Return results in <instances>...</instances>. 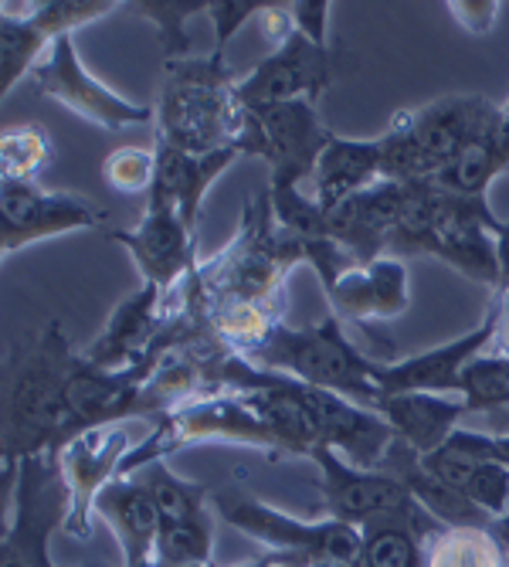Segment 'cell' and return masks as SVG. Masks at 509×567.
Returning <instances> with one entry per match:
<instances>
[{
  "label": "cell",
  "instance_id": "cell-21",
  "mask_svg": "<svg viewBox=\"0 0 509 567\" xmlns=\"http://www.w3.org/2000/svg\"><path fill=\"white\" fill-rule=\"evenodd\" d=\"M333 313L356 327L371 320H394L407 313L412 296H407V266L404 259L384 255L371 266H353L340 276V282L326 292Z\"/></svg>",
  "mask_w": 509,
  "mask_h": 567
},
{
  "label": "cell",
  "instance_id": "cell-23",
  "mask_svg": "<svg viewBox=\"0 0 509 567\" xmlns=\"http://www.w3.org/2000/svg\"><path fill=\"white\" fill-rule=\"evenodd\" d=\"M153 150H157V177H153V187L146 197L174 204L180 218L190 228H197L204 194H208V187L241 157V150L228 146V150H215V153H187L160 136Z\"/></svg>",
  "mask_w": 509,
  "mask_h": 567
},
{
  "label": "cell",
  "instance_id": "cell-35",
  "mask_svg": "<svg viewBox=\"0 0 509 567\" xmlns=\"http://www.w3.org/2000/svg\"><path fill=\"white\" fill-rule=\"evenodd\" d=\"M102 177L120 194H149L153 177H157V150L120 146L102 161Z\"/></svg>",
  "mask_w": 509,
  "mask_h": 567
},
{
  "label": "cell",
  "instance_id": "cell-38",
  "mask_svg": "<svg viewBox=\"0 0 509 567\" xmlns=\"http://www.w3.org/2000/svg\"><path fill=\"white\" fill-rule=\"evenodd\" d=\"M330 0H299L292 4V24L310 41L326 48V28H330Z\"/></svg>",
  "mask_w": 509,
  "mask_h": 567
},
{
  "label": "cell",
  "instance_id": "cell-9",
  "mask_svg": "<svg viewBox=\"0 0 509 567\" xmlns=\"http://www.w3.org/2000/svg\"><path fill=\"white\" fill-rule=\"evenodd\" d=\"M221 520L262 544L272 554H285L295 567L316 564H350L361 557V530L336 520H295L289 513L254 499L248 493H215L211 496Z\"/></svg>",
  "mask_w": 509,
  "mask_h": 567
},
{
  "label": "cell",
  "instance_id": "cell-8",
  "mask_svg": "<svg viewBox=\"0 0 509 567\" xmlns=\"http://www.w3.org/2000/svg\"><path fill=\"white\" fill-rule=\"evenodd\" d=\"M197 442H228L259 449L266 455H289L285 442L262 422V415H254L241 401V394H211L187 401L177 411H170V415H164L157 429L129 449L120 476L129 480L133 470H146L153 462H164L167 455Z\"/></svg>",
  "mask_w": 509,
  "mask_h": 567
},
{
  "label": "cell",
  "instance_id": "cell-1",
  "mask_svg": "<svg viewBox=\"0 0 509 567\" xmlns=\"http://www.w3.org/2000/svg\"><path fill=\"white\" fill-rule=\"evenodd\" d=\"M299 262L302 251L279 228L266 187L259 194H248L231 241L208 255V259H200L197 272L184 282V289L204 309L241 306L272 320H285V279Z\"/></svg>",
  "mask_w": 509,
  "mask_h": 567
},
{
  "label": "cell",
  "instance_id": "cell-36",
  "mask_svg": "<svg viewBox=\"0 0 509 567\" xmlns=\"http://www.w3.org/2000/svg\"><path fill=\"white\" fill-rule=\"evenodd\" d=\"M269 8H272V0H211L208 18L215 24V51L225 55V48L235 38V31L251 18H262Z\"/></svg>",
  "mask_w": 509,
  "mask_h": 567
},
{
  "label": "cell",
  "instance_id": "cell-40",
  "mask_svg": "<svg viewBox=\"0 0 509 567\" xmlns=\"http://www.w3.org/2000/svg\"><path fill=\"white\" fill-rule=\"evenodd\" d=\"M496 259H499V289H509V221H502V228L496 231Z\"/></svg>",
  "mask_w": 509,
  "mask_h": 567
},
{
  "label": "cell",
  "instance_id": "cell-25",
  "mask_svg": "<svg viewBox=\"0 0 509 567\" xmlns=\"http://www.w3.org/2000/svg\"><path fill=\"white\" fill-rule=\"evenodd\" d=\"M377 470L397 476L442 527H489L492 524L489 513H482L466 493H458L442 476H435L425 466V458L401 439H394V445L387 449V455Z\"/></svg>",
  "mask_w": 509,
  "mask_h": 567
},
{
  "label": "cell",
  "instance_id": "cell-16",
  "mask_svg": "<svg viewBox=\"0 0 509 567\" xmlns=\"http://www.w3.org/2000/svg\"><path fill=\"white\" fill-rule=\"evenodd\" d=\"M123 245L143 276V282L157 286L167 299L197 272V228H190L180 212L167 200L146 197L143 221L133 231H110Z\"/></svg>",
  "mask_w": 509,
  "mask_h": 567
},
{
  "label": "cell",
  "instance_id": "cell-41",
  "mask_svg": "<svg viewBox=\"0 0 509 567\" xmlns=\"http://www.w3.org/2000/svg\"><path fill=\"white\" fill-rule=\"evenodd\" d=\"M486 419V432H496V435H509V408H499V411H489Z\"/></svg>",
  "mask_w": 509,
  "mask_h": 567
},
{
  "label": "cell",
  "instance_id": "cell-34",
  "mask_svg": "<svg viewBox=\"0 0 509 567\" xmlns=\"http://www.w3.org/2000/svg\"><path fill=\"white\" fill-rule=\"evenodd\" d=\"M51 161V140L41 126L21 123L0 136V181H38Z\"/></svg>",
  "mask_w": 509,
  "mask_h": 567
},
{
  "label": "cell",
  "instance_id": "cell-11",
  "mask_svg": "<svg viewBox=\"0 0 509 567\" xmlns=\"http://www.w3.org/2000/svg\"><path fill=\"white\" fill-rule=\"evenodd\" d=\"M330 140L333 130L323 126L313 102L299 99L266 110H248L241 153L269 164V187H302L305 181H313Z\"/></svg>",
  "mask_w": 509,
  "mask_h": 567
},
{
  "label": "cell",
  "instance_id": "cell-24",
  "mask_svg": "<svg viewBox=\"0 0 509 567\" xmlns=\"http://www.w3.org/2000/svg\"><path fill=\"white\" fill-rule=\"evenodd\" d=\"M95 513L123 547V567H167L160 560V513L136 480H113L95 499Z\"/></svg>",
  "mask_w": 509,
  "mask_h": 567
},
{
  "label": "cell",
  "instance_id": "cell-29",
  "mask_svg": "<svg viewBox=\"0 0 509 567\" xmlns=\"http://www.w3.org/2000/svg\"><path fill=\"white\" fill-rule=\"evenodd\" d=\"M425 567H509L502 540L489 527H442L425 540Z\"/></svg>",
  "mask_w": 509,
  "mask_h": 567
},
{
  "label": "cell",
  "instance_id": "cell-17",
  "mask_svg": "<svg viewBox=\"0 0 509 567\" xmlns=\"http://www.w3.org/2000/svg\"><path fill=\"white\" fill-rule=\"evenodd\" d=\"M136 442L129 439L126 425H106V429H89L75 435L62 449V473L72 493V513L65 524V537L89 540L92 537V517H95V499L113 480H120L123 458L129 455Z\"/></svg>",
  "mask_w": 509,
  "mask_h": 567
},
{
  "label": "cell",
  "instance_id": "cell-42",
  "mask_svg": "<svg viewBox=\"0 0 509 567\" xmlns=\"http://www.w3.org/2000/svg\"><path fill=\"white\" fill-rule=\"evenodd\" d=\"M499 113H502V116L509 120V99H506V102H502V106H499Z\"/></svg>",
  "mask_w": 509,
  "mask_h": 567
},
{
  "label": "cell",
  "instance_id": "cell-3",
  "mask_svg": "<svg viewBox=\"0 0 509 567\" xmlns=\"http://www.w3.org/2000/svg\"><path fill=\"white\" fill-rule=\"evenodd\" d=\"M502 221L492 215L486 197L455 194L442 184H407L404 215L391 235L387 255H432L458 269L466 279L499 289L496 231Z\"/></svg>",
  "mask_w": 509,
  "mask_h": 567
},
{
  "label": "cell",
  "instance_id": "cell-31",
  "mask_svg": "<svg viewBox=\"0 0 509 567\" xmlns=\"http://www.w3.org/2000/svg\"><path fill=\"white\" fill-rule=\"evenodd\" d=\"M136 18L157 24L160 31V48L164 59L177 62L190 55V34H187V21L197 14H208L211 0H136V4H126Z\"/></svg>",
  "mask_w": 509,
  "mask_h": 567
},
{
  "label": "cell",
  "instance_id": "cell-30",
  "mask_svg": "<svg viewBox=\"0 0 509 567\" xmlns=\"http://www.w3.org/2000/svg\"><path fill=\"white\" fill-rule=\"evenodd\" d=\"M428 534L407 520H377L361 527L356 567H425Z\"/></svg>",
  "mask_w": 509,
  "mask_h": 567
},
{
  "label": "cell",
  "instance_id": "cell-37",
  "mask_svg": "<svg viewBox=\"0 0 509 567\" xmlns=\"http://www.w3.org/2000/svg\"><path fill=\"white\" fill-rule=\"evenodd\" d=\"M499 8L496 0H451L448 4V14L455 18L458 28H466L469 34H489L496 18H499Z\"/></svg>",
  "mask_w": 509,
  "mask_h": 567
},
{
  "label": "cell",
  "instance_id": "cell-13",
  "mask_svg": "<svg viewBox=\"0 0 509 567\" xmlns=\"http://www.w3.org/2000/svg\"><path fill=\"white\" fill-rule=\"evenodd\" d=\"M31 82L44 99L62 102L65 110H72L75 116H82L102 130H129V126H146L149 120H157L149 106H139V102H129L102 85L82 65L72 38H62L51 44L41 65L31 72Z\"/></svg>",
  "mask_w": 509,
  "mask_h": 567
},
{
  "label": "cell",
  "instance_id": "cell-28",
  "mask_svg": "<svg viewBox=\"0 0 509 567\" xmlns=\"http://www.w3.org/2000/svg\"><path fill=\"white\" fill-rule=\"evenodd\" d=\"M51 51V38L14 4H0V92L11 95L14 85L41 65Z\"/></svg>",
  "mask_w": 509,
  "mask_h": 567
},
{
  "label": "cell",
  "instance_id": "cell-32",
  "mask_svg": "<svg viewBox=\"0 0 509 567\" xmlns=\"http://www.w3.org/2000/svg\"><path fill=\"white\" fill-rule=\"evenodd\" d=\"M463 401L469 415H489V411L509 408V357L486 350L463 371Z\"/></svg>",
  "mask_w": 509,
  "mask_h": 567
},
{
  "label": "cell",
  "instance_id": "cell-39",
  "mask_svg": "<svg viewBox=\"0 0 509 567\" xmlns=\"http://www.w3.org/2000/svg\"><path fill=\"white\" fill-rule=\"evenodd\" d=\"M496 309H499V327H496V340H492V350L496 353H506L509 357V289L496 292L492 296Z\"/></svg>",
  "mask_w": 509,
  "mask_h": 567
},
{
  "label": "cell",
  "instance_id": "cell-26",
  "mask_svg": "<svg viewBox=\"0 0 509 567\" xmlns=\"http://www.w3.org/2000/svg\"><path fill=\"white\" fill-rule=\"evenodd\" d=\"M377 415L418 455H432L451 439L469 408L463 394H391L381 398Z\"/></svg>",
  "mask_w": 509,
  "mask_h": 567
},
{
  "label": "cell",
  "instance_id": "cell-4",
  "mask_svg": "<svg viewBox=\"0 0 509 567\" xmlns=\"http://www.w3.org/2000/svg\"><path fill=\"white\" fill-rule=\"evenodd\" d=\"M499 120V106L479 92H458L425 102L418 110L394 113L381 136L384 174L397 184H435L445 177L466 150L489 133Z\"/></svg>",
  "mask_w": 509,
  "mask_h": 567
},
{
  "label": "cell",
  "instance_id": "cell-27",
  "mask_svg": "<svg viewBox=\"0 0 509 567\" xmlns=\"http://www.w3.org/2000/svg\"><path fill=\"white\" fill-rule=\"evenodd\" d=\"M384 174V150L381 140H330L326 153L320 157V167L313 174V200L323 212L336 208L340 200L374 187Z\"/></svg>",
  "mask_w": 509,
  "mask_h": 567
},
{
  "label": "cell",
  "instance_id": "cell-7",
  "mask_svg": "<svg viewBox=\"0 0 509 567\" xmlns=\"http://www.w3.org/2000/svg\"><path fill=\"white\" fill-rule=\"evenodd\" d=\"M8 524L0 537V567H59L51 560V534L65 530L72 493L59 452L28 455L4 466Z\"/></svg>",
  "mask_w": 509,
  "mask_h": 567
},
{
  "label": "cell",
  "instance_id": "cell-22",
  "mask_svg": "<svg viewBox=\"0 0 509 567\" xmlns=\"http://www.w3.org/2000/svg\"><path fill=\"white\" fill-rule=\"evenodd\" d=\"M269 197L279 228L295 241V248L302 251V262H310L316 269L323 289L330 292L340 282V276L356 266L353 255L333 238L320 204L313 197H305L299 187H269Z\"/></svg>",
  "mask_w": 509,
  "mask_h": 567
},
{
  "label": "cell",
  "instance_id": "cell-19",
  "mask_svg": "<svg viewBox=\"0 0 509 567\" xmlns=\"http://www.w3.org/2000/svg\"><path fill=\"white\" fill-rule=\"evenodd\" d=\"M407 184L377 181L374 187L340 200L336 208L323 212L333 238L353 255L356 266H371L387 255L391 235L404 215Z\"/></svg>",
  "mask_w": 509,
  "mask_h": 567
},
{
  "label": "cell",
  "instance_id": "cell-10",
  "mask_svg": "<svg viewBox=\"0 0 509 567\" xmlns=\"http://www.w3.org/2000/svg\"><path fill=\"white\" fill-rule=\"evenodd\" d=\"M313 462L320 466V513L323 520L367 527L377 520H407L422 527L428 537L442 530V524L412 496L397 476L384 470H356L333 449H316Z\"/></svg>",
  "mask_w": 509,
  "mask_h": 567
},
{
  "label": "cell",
  "instance_id": "cell-20",
  "mask_svg": "<svg viewBox=\"0 0 509 567\" xmlns=\"http://www.w3.org/2000/svg\"><path fill=\"white\" fill-rule=\"evenodd\" d=\"M164 327H167V296L157 286L143 282L133 296H126L113 309L106 330L82 350V357L98 371H126L157 347Z\"/></svg>",
  "mask_w": 509,
  "mask_h": 567
},
{
  "label": "cell",
  "instance_id": "cell-5",
  "mask_svg": "<svg viewBox=\"0 0 509 567\" xmlns=\"http://www.w3.org/2000/svg\"><path fill=\"white\" fill-rule=\"evenodd\" d=\"M245 126L248 110L241 106L238 82L231 79L221 51L167 62L157 106L160 140L187 153H215L228 146L241 150Z\"/></svg>",
  "mask_w": 509,
  "mask_h": 567
},
{
  "label": "cell",
  "instance_id": "cell-2",
  "mask_svg": "<svg viewBox=\"0 0 509 567\" xmlns=\"http://www.w3.org/2000/svg\"><path fill=\"white\" fill-rule=\"evenodd\" d=\"M79 353L69 347L62 323H48L38 333L11 343L4 360V425L0 452L4 466H18L28 455L59 452L72 442L69 384Z\"/></svg>",
  "mask_w": 509,
  "mask_h": 567
},
{
  "label": "cell",
  "instance_id": "cell-15",
  "mask_svg": "<svg viewBox=\"0 0 509 567\" xmlns=\"http://www.w3.org/2000/svg\"><path fill=\"white\" fill-rule=\"evenodd\" d=\"M499 309L489 306L486 320L458 340H448L442 347L422 350L404 360H374L371 357V381L377 384L381 398L391 394H458L463 391V371L472 364L479 353H486L496 340Z\"/></svg>",
  "mask_w": 509,
  "mask_h": 567
},
{
  "label": "cell",
  "instance_id": "cell-45",
  "mask_svg": "<svg viewBox=\"0 0 509 567\" xmlns=\"http://www.w3.org/2000/svg\"><path fill=\"white\" fill-rule=\"evenodd\" d=\"M279 567H289V564H279Z\"/></svg>",
  "mask_w": 509,
  "mask_h": 567
},
{
  "label": "cell",
  "instance_id": "cell-14",
  "mask_svg": "<svg viewBox=\"0 0 509 567\" xmlns=\"http://www.w3.org/2000/svg\"><path fill=\"white\" fill-rule=\"evenodd\" d=\"M333 82L330 48L310 41L295 24L276 41V51L266 55L245 79H238V99L245 110H266L279 102H313Z\"/></svg>",
  "mask_w": 509,
  "mask_h": 567
},
{
  "label": "cell",
  "instance_id": "cell-12",
  "mask_svg": "<svg viewBox=\"0 0 509 567\" xmlns=\"http://www.w3.org/2000/svg\"><path fill=\"white\" fill-rule=\"evenodd\" d=\"M102 221L106 215L79 194L44 190L38 181H0V251L4 259L44 238L95 231Z\"/></svg>",
  "mask_w": 509,
  "mask_h": 567
},
{
  "label": "cell",
  "instance_id": "cell-6",
  "mask_svg": "<svg viewBox=\"0 0 509 567\" xmlns=\"http://www.w3.org/2000/svg\"><path fill=\"white\" fill-rule=\"evenodd\" d=\"M241 360H248L259 371H272L302 384L336 391L371 411H377L381 404V391L371 381V357H364L350 343V337L343 333V320L333 309L320 323L302 330L276 323L266 333V340L254 350H248Z\"/></svg>",
  "mask_w": 509,
  "mask_h": 567
},
{
  "label": "cell",
  "instance_id": "cell-18",
  "mask_svg": "<svg viewBox=\"0 0 509 567\" xmlns=\"http://www.w3.org/2000/svg\"><path fill=\"white\" fill-rule=\"evenodd\" d=\"M299 391H302L305 411H310V419L316 425L320 449H333L356 470H377L381 466L387 449L397 439V432L377 415V411L356 404L336 391L313 388V384H302V381H299Z\"/></svg>",
  "mask_w": 509,
  "mask_h": 567
},
{
  "label": "cell",
  "instance_id": "cell-43",
  "mask_svg": "<svg viewBox=\"0 0 509 567\" xmlns=\"http://www.w3.org/2000/svg\"><path fill=\"white\" fill-rule=\"evenodd\" d=\"M316 567H350V564H316Z\"/></svg>",
  "mask_w": 509,
  "mask_h": 567
},
{
  "label": "cell",
  "instance_id": "cell-44",
  "mask_svg": "<svg viewBox=\"0 0 509 567\" xmlns=\"http://www.w3.org/2000/svg\"><path fill=\"white\" fill-rule=\"evenodd\" d=\"M502 547H506V554H509V544H502Z\"/></svg>",
  "mask_w": 509,
  "mask_h": 567
},
{
  "label": "cell",
  "instance_id": "cell-33",
  "mask_svg": "<svg viewBox=\"0 0 509 567\" xmlns=\"http://www.w3.org/2000/svg\"><path fill=\"white\" fill-rule=\"evenodd\" d=\"M211 550H215L211 513L160 524V560L167 567H211Z\"/></svg>",
  "mask_w": 509,
  "mask_h": 567
}]
</instances>
